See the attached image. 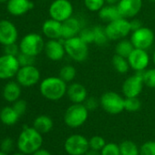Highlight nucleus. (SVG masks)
I'll return each instance as SVG.
<instances>
[{"label": "nucleus", "instance_id": "obj_1", "mask_svg": "<svg viewBox=\"0 0 155 155\" xmlns=\"http://www.w3.org/2000/svg\"><path fill=\"white\" fill-rule=\"evenodd\" d=\"M43 143V138L34 127H25L18 139V148L25 154H33L39 150Z\"/></svg>", "mask_w": 155, "mask_h": 155}, {"label": "nucleus", "instance_id": "obj_2", "mask_svg": "<svg viewBox=\"0 0 155 155\" xmlns=\"http://www.w3.org/2000/svg\"><path fill=\"white\" fill-rule=\"evenodd\" d=\"M67 82L59 77H48L39 85L41 95L48 101H58L67 94Z\"/></svg>", "mask_w": 155, "mask_h": 155}, {"label": "nucleus", "instance_id": "obj_3", "mask_svg": "<svg viewBox=\"0 0 155 155\" xmlns=\"http://www.w3.org/2000/svg\"><path fill=\"white\" fill-rule=\"evenodd\" d=\"M66 54L75 62H84L89 56V45L79 36L64 40Z\"/></svg>", "mask_w": 155, "mask_h": 155}, {"label": "nucleus", "instance_id": "obj_4", "mask_svg": "<svg viewBox=\"0 0 155 155\" xmlns=\"http://www.w3.org/2000/svg\"><path fill=\"white\" fill-rule=\"evenodd\" d=\"M89 117V110L82 103H73L64 114V122L70 128L81 127Z\"/></svg>", "mask_w": 155, "mask_h": 155}, {"label": "nucleus", "instance_id": "obj_5", "mask_svg": "<svg viewBox=\"0 0 155 155\" xmlns=\"http://www.w3.org/2000/svg\"><path fill=\"white\" fill-rule=\"evenodd\" d=\"M45 48L43 38L38 33H29L22 38L19 43L20 52L37 57Z\"/></svg>", "mask_w": 155, "mask_h": 155}, {"label": "nucleus", "instance_id": "obj_6", "mask_svg": "<svg viewBox=\"0 0 155 155\" xmlns=\"http://www.w3.org/2000/svg\"><path fill=\"white\" fill-rule=\"evenodd\" d=\"M105 31L110 40H120L131 32L130 22L127 18H120L108 23Z\"/></svg>", "mask_w": 155, "mask_h": 155}, {"label": "nucleus", "instance_id": "obj_7", "mask_svg": "<svg viewBox=\"0 0 155 155\" xmlns=\"http://www.w3.org/2000/svg\"><path fill=\"white\" fill-rule=\"evenodd\" d=\"M124 100L117 92L108 91L101 95L100 105L106 112L116 115L124 110Z\"/></svg>", "mask_w": 155, "mask_h": 155}, {"label": "nucleus", "instance_id": "obj_8", "mask_svg": "<svg viewBox=\"0 0 155 155\" xmlns=\"http://www.w3.org/2000/svg\"><path fill=\"white\" fill-rule=\"evenodd\" d=\"M50 18L64 22L73 15V6L69 0H54L48 8Z\"/></svg>", "mask_w": 155, "mask_h": 155}, {"label": "nucleus", "instance_id": "obj_9", "mask_svg": "<svg viewBox=\"0 0 155 155\" xmlns=\"http://www.w3.org/2000/svg\"><path fill=\"white\" fill-rule=\"evenodd\" d=\"M64 149L69 155H84L90 149V141L81 134H73L66 140Z\"/></svg>", "mask_w": 155, "mask_h": 155}, {"label": "nucleus", "instance_id": "obj_10", "mask_svg": "<svg viewBox=\"0 0 155 155\" xmlns=\"http://www.w3.org/2000/svg\"><path fill=\"white\" fill-rule=\"evenodd\" d=\"M130 39L135 48L147 50L153 45L155 36L154 32L150 28L141 27L139 29L131 32Z\"/></svg>", "mask_w": 155, "mask_h": 155}, {"label": "nucleus", "instance_id": "obj_11", "mask_svg": "<svg viewBox=\"0 0 155 155\" xmlns=\"http://www.w3.org/2000/svg\"><path fill=\"white\" fill-rule=\"evenodd\" d=\"M17 81L22 87H32L40 81V72L34 65L20 67L17 75Z\"/></svg>", "mask_w": 155, "mask_h": 155}, {"label": "nucleus", "instance_id": "obj_12", "mask_svg": "<svg viewBox=\"0 0 155 155\" xmlns=\"http://www.w3.org/2000/svg\"><path fill=\"white\" fill-rule=\"evenodd\" d=\"M20 68L16 56L4 54L0 56V80H9L15 77Z\"/></svg>", "mask_w": 155, "mask_h": 155}, {"label": "nucleus", "instance_id": "obj_13", "mask_svg": "<svg viewBox=\"0 0 155 155\" xmlns=\"http://www.w3.org/2000/svg\"><path fill=\"white\" fill-rule=\"evenodd\" d=\"M144 81L141 72H137L136 74L130 76L125 80L122 84L121 91L125 98L138 97L143 89Z\"/></svg>", "mask_w": 155, "mask_h": 155}, {"label": "nucleus", "instance_id": "obj_14", "mask_svg": "<svg viewBox=\"0 0 155 155\" xmlns=\"http://www.w3.org/2000/svg\"><path fill=\"white\" fill-rule=\"evenodd\" d=\"M127 59L130 64V68L136 72L144 71L147 69L150 63V56L147 50L140 48H134Z\"/></svg>", "mask_w": 155, "mask_h": 155}, {"label": "nucleus", "instance_id": "obj_15", "mask_svg": "<svg viewBox=\"0 0 155 155\" xmlns=\"http://www.w3.org/2000/svg\"><path fill=\"white\" fill-rule=\"evenodd\" d=\"M18 33L16 26L8 19L0 20V44L7 46L16 43Z\"/></svg>", "mask_w": 155, "mask_h": 155}, {"label": "nucleus", "instance_id": "obj_16", "mask_svg": "<svg viewBox=\"0 0 155 155\" xmlns=\"http://www.w3.org/2000/svg\"><path fill=\"white\" fill-rule=\"evenodd\" d=\"M117 8L121 18H133L142 8V0H120Z\"/></svg>", "mask_w": 155, "mask_h": 155}, {"label": "nucleus", "instance_id": "obj_17", "mask_svg": "<svg viewBox=\"0 0 155 155\" xmlns=\"http://www.w3.org/2000/svg\"><path fill=\"white\" fill-rule=\"evenodd\" d=\"M44 51L48 58L52 61L61 60L66 54L64 43H61L58 39H48L45 43Z\"/></svg>", "mask_w": 155, "mask_h": 155}, {"label": "nucleus", "instance_id": "obj_18", "mask_svg": "<svg viewBox=\"0 0 155 155\" xmlns=\"http://www.w3.org/2000/svg\"><path fill=\"white\" fill-rule=\"evenodd\" d=\"M81 22L77 18H69L66 21L62 22V31H61V38L66 40L74 37L79 36L81 30L82 29Z\"/></svg>", "mask_w": 155, "mask_h": 155}, {"label": "nucleus", "instance_id": "obj_19", "mask_svg": "<svg viewBox=\"0 0 155 155\" xmlns=\"http://www.w3.org/2000/svg\"><path fill=\"white\" fill-rule=\"evenodd\" d=\"M34 7L30 0H8L7 9L8 13L15 17H20L28 13Z\"/></svg>", "mask_w": 155, "mask_h": 155}, {"label": "nucleus", "instance_id": "obj_20", "mask_svg": "<svg viewBox=\"0 0 155 155\" xmlns=\"http://www.w3.org/2000/svg\"><path fill=\"white\" fill-rule=\"evenodd\" d=\"M67 95L73 103H83L88 98V91L82 84L74 82L68 87Z\"/></svg>", "mask_w": 155, "mask_h": 155}, {"label": "nucleus", "instance_id": "obj_21", "mask_svg": "<svg viewBox=\"0 0 155 155\" xmlns=\"http://www.w3.org/2000/svg\"><path fill=\"white\" fill-rule=\"evenodd\" d=\"M62 23L53 18L46 20L42 25V32L48 39H59L61 38Z\"/></svg>", "mask_w": 155, "mask_h": 155}, {"label": "nucleus", "instance_id": "obj_22", "mask_svg": "<svg viewBox=\"0 0 155 155\" xmlns=\"http://www.w3.org/2000/svg\"><path fill=\"white\" fill-rule=\"evenodd\" d=\"M21 86L18 81L8 82L3 89V98L8 102H15L20 98Z\"/></svg>", "mask_w": 155, "mask_h": 155}, {"label": "nucleus", "instance_id": "obj_23", "mask_svg": "<svg viewBox=\"0 0 155 155\" xmlns=\"http://www.w3.org/2000/svg\"><path fill=\"white\" fill-rule=\"evenodd\" d=\"M99 18L101 20L110 23L113 20H116L120 17V12L118 10L117 6L115 5H107L104 6L100 11H99Z\"/></svg>", "mask_w": 155, "mask_h": 155}, {"label": "nucleus", "instance_id": "obj_24", "mask_svg": "<svg viewBox=\"0 0 155 155\" xmlns=\"http://www.w3.org/2000/svg\"><path fill=\"white\" fill-rule=\"evenodd\" d=\"M19 118L20 116L16 112L13 107H4L0 111V120L3 124L8 126L15 125Z\"/></svg>", "mask_w": 155, "mask_h": 155}, {"label": "nucleus", "instance_id": "obj_25", "mask_svg": "<svg viewBox=\"0 0 155 155\" xmlns=\"http://www.w3.org/2000/svg\"><path fill=\"white\" fill-rule=\"evenodd\" d=\"M33 127L41 134L49 132L53 128V120L47 115H40L37 117L33 122Z\"/></svg>", "mask_w": 155, "mask_h": 155}, {"label": "nucleus", "instance_id": "obj_26", "mask_svg": "<svg viewBox=\"0 0 155 155\" xmlns=\"http://www.w3.org/2000/svg\"><path fill=\"white\" fill-rule=\"evenodd\" d=\"M134 46L132 44V42L130 41V39H125L122 38L120 40H119L118 44L115 47V52L117 55L124 57V58H128L130 56V54L132 52V50L134 49Z\"/></svg>", "mask_w": 155, "mask_h": 155}, {"label": "nucleus", "instance_id": "obj_27", "mask_svg": "<svg viewBox=\"0 0 155 155\" xmlns=\"http://www.w3.org/2000/svg\"><path fill=\"white\" fill-rule=\"evenodd\" d=\"M112 66L114 69L120 74H125L130 69V64L128 62V59L117 54L112 58Z\"/></svg>", "mask_w": 155, "mask_h": 155}, {"label": "nucleus", "instance_id": "obj_28", "mask_svg": "<svg viewBox=\"0 0 155 155\" xmlns=\"http://www.w3.org/2000/svg\"><path fill=\"white\" fill-rule=\"evenodd\" d=\"M92 28L94 32V43L100 47L105 46L110 40L106 34L105 28H102L101 26H95Z\"/></svg>", "mask_w": 155, "mask_h": 155}, {"label": "nucleus", "instance_id": "obj_29", "mask_svg": "<svg viewBox=\"0 0 155 155\" xmlns=\"http://www.w3.org/2000/svg\"><path fill=\"white\" fill-rule=\"evenodd\" d=\"M76 74H77V71L73 66L65 65L60 68L59 73H58V77L61 80H63L65 82L68 83V82H71L75 80Z\"/></svg>", "mask_w": 155, "mask_h": 155}, {"label": "nucleus", "instance_id": "obj_30", "mask_svg": "<svg viewBox=\"0 0 155 155\" xmlns=\"http://www.w3.org/2000/svg\"><path fill=\"white\" fill-rule=\"evenodd\" d=\"M120 155H139L140 150L137 145L131 140H124L120 145Z\"/></svg>", "mask_w": 155, "mask_h": 155}, {"label": "nucleus", "instance_id": "obj_31", "mask_svg": "<svg viewBox=\"0 0 155 155\" xmlns=\"http://www.w3.org/2000/svg\"><path fill=\"white\" fill-rule=\"evenodd\" d=\"M141 107V102L138 97L125 98L124 100V110L129 112H136Z\"/></svg>", "mask_w": 155, "mask_h": 155}, {"label": "nucleus", "instance_id": "obj_32", "mask_svg": "<svg viewBox=\"0 0 155 155\" xmlns=\"http://www.w3.org/2000/svg\"><path fill=\"white\" fill-rule=\"evenodd\" d=\"M144 85L150 89H155V68H148L141 72Z\"/></svg>", "mask_w": 155, "mask_h": 155}, {"label": "nucleus", "instance_id": "obj_33", "mask_svg": "<svg viewBox=\"0 0 155 155\" xmlns=\"http://www.w3.org/2000/svg\"><path fill=\"white\" fill-rule=\"evenodd\" d=\"M105 0H84V5L89 11L99 12L104 6Z\"/></svg>", "mask_w": 155, "mask_h": 155}, {"label": "nucleus", "instance_id": "obj_34", "mask_svg": "<svg viewBox=\"0 0 155 155\" xmlns=\"http://www.w3.org/2000/svg\"><path fill=\"white\" fill-rule=\"evenodd\" d=\"M101 155H120V146L114 142L106 143L105 146L101 150Z\"/></svg>", "mask_w": 155, "mask_h": 155}, {"label": "nucleus", "instance_id": "obj_35", "mask_svg": "<svg viewBox=\"0 0 155 155\" xmlns=\"http://www.w3.org/2000/svg\"><path fill=\"white\" fill-rule=\"evenodd\" d=\"M18 63L20 65V67H25V66H31L35 64V58L34 56L23 53V52H19V54L17 56Z\"/></svg>", "mask_w": 155, "mask_h": 155}, {"label": "nucleus", "instance_id": "obj_36", "mask_svg": "<svg viewBox=\"0 0 155 155\" xmlns=\"http://www.w3.org/2000/svg\"><path fill=\"white\" fill-rule=\"evenodd\" d=\"M79 37L88 45L94 43V32H93V28H83L80 34Z\"/></svg>", "mask_w": 155, "mask_h": 155}, {"label": "nucleus", "instance_id": "obj_37", "mask_svg": "<svg viewBox=\"0 0 155 155\" xmlns=\"http://www.w3.org/2000/svg\"><path fill=\"white\" fill-rule=\"evenodd\" d=\"M90 148L94 150H101L102 148L105 146L106 141L101 136H93L90 140Z\"/></svg>", "mask_w": 155, "mask_h": 155}, {"label": "nucleus", "instance_id": "obj_38", "mask_svg": "<svg viewBox=\"0 0 155 155\" xmlns=\"http://www.w3.org/2000/svg\"><path fill=\"white\" fill-rule=\"evenodd\" d=\"M140 155H155V141L150 140L143 143L140 149Z\"/></svg>", "mask_w": 155, "mask_h": 155}, {"label": "nucleus", "instance_id": "obj_39", "mask_svg": "<svg viewBox=\"0 0 155 155\" xmlns=\"http://www.w3.org/2000/svg\"><path fill=\"white\" fill-rule=\"evenodd\" d=\"M13 109L16 110V112L21 117L22 115L25 114L26 110H27V102L24 100H20L18 99V101H16L15 102H13Z\"/></svg>", "mask_w": 155, "mask_h": 155}, {"label": "nucleus", "instance_id": "obj_40", "mask_svg": "<svg viewBox=\"0 0 155 155\" xmlns=\"http://www.w3.org/2000/svg\"><path fill=\"white\" fill-rule=\"evenodd\" d=\"M4 51H5V54L12 55V56L17 57L19 54L20 49H19V46H18L16 43H13V44L4 46Z\"/></svg>", "mask_w": 155, "mask_h": 155}, {"label": "nucleus", "instance_id": "obj_41", "mask_svg": "<svg viewBox=\"0 0 155 155\" xmlns=\"http://www.w3.org/2000/svg\"><path fill=\"white\" fill-rule=\"evenodd\" d=\"M13 146H14L13 140L11 138H6L1 141V144H0V150L8 153L13 149Z\"/></svg>", "mask_w": 155, "mask_h": 155}, {"label": "nucleus", "instance_id": "obj_42", "mask_svg": "<svg viewBox=\"0 0 155 155\" xmlns=\"http://www.w3.org/2000/svg\"><path fill=\"white\" fill-rule=\"evenodd\" d=\"M99 104H100V101L94 97H89L84 101V105L89 110V111L90 110H94L99 106Z\"/></svg>", "mask_w": 155, "mask_h": 155}, {"label": "nucleus", "instance_id": "obj_43", "mask_svg": "<svg viewBox=\"0 0 155 155\" xmlns=\"http://www.w3.org/2000/svg\"><path fill=\"white\" fill-rule=\"evenodd\" d=\"M130 28H131V32L132 31H134V30H137V29H139L140 28H141L142 27V25H141V22H140V20H139V19H135V18H133L131 21H130Z\"/></svg>", "mask_w": 155, "mask_h": 155}, {"label": "nucleus", "instance_id": "obj_44", "mask_svg": "<svg viewBox=\"0 0 155 155\" xmlns=\"http://www.w3.org/2000/svg\"><path fill=\"white\" fill-rule=\"evenodd\" d=\"M32 155H52L48 150H45V149H39V150H38L36 152H34Z\"/></svg>", "mask_w": 155, "mask_h": 155}, {"label": "nucleus", "instance_id": "obj_45", "mask_svg": "<svg viewBox=\"0 0 155 155\" xmlns=\"http://www.w3.org/2000/svg\"><path fill=\"white\" fill-rule=\"evenodd\" d=\"M85 155H101V152H99L98 150H88Z\"/></svg>", "mask_w": 155, "mask_h": 155}, {"label": "nucleus", "instance_id": "obj_46", "mask_svg": "<svg viewBox=\"0 0 155 155\" xmlns=\"http://www.w3.org/2000/svg\"><path fill=\"white\" fill-rule=\"evenodd\" d=\"M120 0H105V2L108 4V5H116L119 3Z\"/></svg>", "mask_w": 155, "mask_h": 155}, {"label": "nucleus", "instance_id": "obj_47", "mask_svg": "<svg viewBox=\"0 0 155 155\" xmlns=\"http://www.w3.org/2000/svg\"><path fill=\"white\" fill-rule=\"evenodd\" d=\"M13 155H28V154H25V153H23V152H21V151H19V152H17V153H14Z\"/></svg>", "mask_w": 155, "mask_h": 155}, {"label": "nucleus", "instance_id": "obj_48", "mask_svg": "<svg viewBox=\"0 0 155 155\" xmlns=\"http://www.w3.org/2000/svg\"><path fill=\"white\" fill-rule=\"evenodd\" d=\"M152 61H153V63H154V65H155V50H154V52H153V54H152Z\"/></svg>", "mask_w": 155, "mask_h": 155}, {"label": "nucleus", "instance_id": "obj_49", "mask_svg": "<svg viewBox=\"0 0 155 155\" xmlns=\"http://www.w3.org/2000/svg\"><path fill=\"white\" fill-rule=\"evenodd\" d=\"M0 155H8V153H7V152H5V151H3V150H0Z\"/></svg>", "mask_w": 155, "mask_h": 155}, {"label": "nucleus", "instance_id": "obj_50", "mask_svg": "<svg viewBox=\"0 0 155 155\" xmlns=\"http://www.w3.org/2000/svg\"><path fill=\"white\" fill-rule=\"evenodd\" d=\"M8 0H0V3H7Z\"/></svg>", "mask_w": 155, "mask_h": 155}, {"label": "nucleus", "instance_id": "obj_51", "mask_svg": "<svg viewBox=\"0 0 155 155\" xmlns=\"http://www.w3.org/2000/svg\"><path fill=\"white\" fill-rule=\"evenodd\" d=\"M149 1H151V2H155V0H149Z\"/></svg>", "mask_w": 155, "mask_h": 155}]
</instances>
